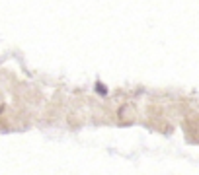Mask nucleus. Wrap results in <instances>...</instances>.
I'll use <instances>...</instances> for the list:
<instances>
[{"instance_id":"f257e3e1","label":"nucleus","mask_w":199,"mask_h":175,"mask_svg":"<svg viewBox=\"0 0 199 175\" xmlns=\"http://www.w3.org/2000/svg\"><path fill=\"white\" fill-rule=\"evenodd\" d=\"M96 92L100 93V95H106V93H107V90H106V86H104L102 82H96Z\"/></svg>"}]
</instances>
